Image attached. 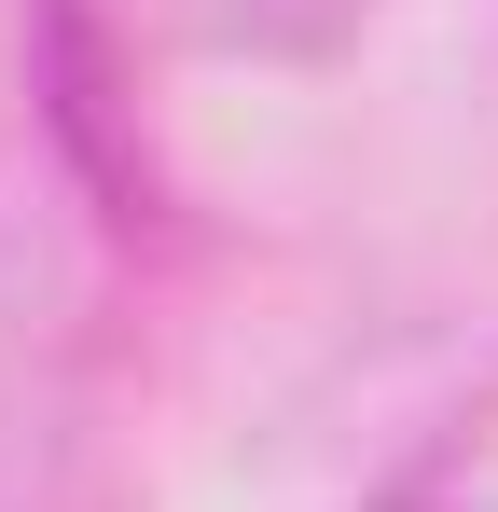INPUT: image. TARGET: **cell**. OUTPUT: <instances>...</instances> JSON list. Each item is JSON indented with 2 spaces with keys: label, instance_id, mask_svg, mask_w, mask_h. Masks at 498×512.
<instances>
[{
  "label": "cell",
  "instance_id": "6da1fadb",
  "mask_svg": "<svg viewBox=\"0 0 498 512\" xmlns=\"http://www.w3.org/2000/svg\"><path fill=\"white\" fill-rule=\"evenodd\" d=\"M0 512H97V429L70 374V277L0 208Z\"/></svg>",
  "mask_w": 498,
  "mask_h": 512
}]
</instances>
